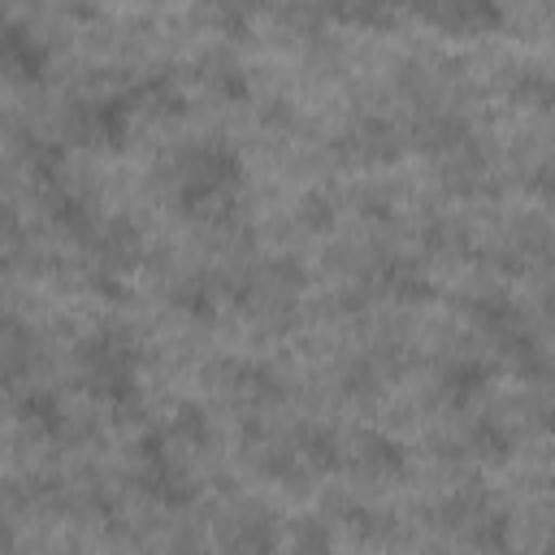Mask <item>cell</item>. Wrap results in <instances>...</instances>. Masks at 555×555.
I'll use <instances>...</instances> for the list:
<instances>
[{
  "instance_id": "21",
  "label": "cell",
  "mask_w": 555,
  "mask_h": 555,
  "mask_svg": "<svg viewBox=\"0 0 555 555\" xmlns=\"http://www.w3.org/2000/svg\"><path fill=\"white\" fill-rule=\"evenodd\" d=\"M17 152H22V165L30 169V178H35L39 186L56 182V173H61V143H48V139H22Z\"/></svg>"
},
{
  "instance_id": "1",
  "label": "cell",
  "mask_w": 555,
  "mask_h": 555,
  "mask_svg": "<svg viewBox=\"0 0 555 555\" xmlns=\"http://www.w3.org/2000/svg\"><path fill=\"white\" fill-rule=\"evenodd\" d=\"M165 199L195 221H225L234 212L238 186H243V160L221 139H199L178 147L160 165Z\"/></svg>"
},
{
  "instance_id": "14",
  "label": "cell",
  "mask_w": 555,
  "mask_h": 555,
  "mask_svg": "<svg viewBox=\"0 0 555 555\" xmlns=\"http://www.w3.org/2000/svg\"><path fill=\"white\" fill-rule=\"evenodd\" d=\"M48 221H52L56 234H65V238H74V243H87V238L100 230L91 204H87L82 195H74V191H52V195H48Z\"/></svg>"
},
{
  "instance_id": "13",
  "label": "cell",
  "mask_w": 555,
  "mask_h": 555,
  "mask_svg": "<svg viewBox=\"0 0 555 555\" xmlns=\"http://www.w3.org/2000/svg\"><path fill=\"white\" fill-rule=\"evenodd\" d=\"M377 291L386 299H395V304H425L434 295L429 278L412 260H399V256H390V260L377 264Z\"/></svg>"
},
{
  "instance_id": "6",
  "label": "cell",
  "mask_w": 555,
  "mask_h": 555,
  "mask_svg": "<svg viewBox=\"0 0 555 555\" xmlns=\"http://www.w3.org/2000/svg\"><path fill=\"white\" fill-rule=\"evenodd\" d=\"M87 247H91V278H95V286L100 291H108V295H117L121 286V278L139 264V256H143V238H139V230L130 225V221H104L91 238H87Z\"/></svg>"
},
{
  "instance_id": "4",
  "label": "cell",
  "mask_w": 555,
  "mask_h": 555,
  "mask_svg": "<svg viewBox=\"0 0 555 555\" xmlns=\"http://www.w3.org/2000/svg\"><path fill=\"white\" fill-rule=\"evenodd\" d=\"M134 121V104L130 95H113V91H95V95H78L65 104L61 130L74 147H95V152H113L126 143Z\"/></svg>"
},
{
  "instance_id": "15",
  "label": "cell",
  "mask_w": 555,
  "mask_h": 555,
  "mask_svg": "<svg viewBox=\"0 0 555 555\" xmlns=\"http://www.w3.org/2000/svg\"><path fill=\"white\" fill-rule=\"evenodd\" d=\"M507 100L516 108H529V113H546L555 108V78L538 65H516L507 74Z\"/></svg>"
},
{
  "instance_id": "8",
  "label": "cell",
  "mask_w": 555,
  "mask_h": 555,
  "mask_svg": "<svg viewBox=\"0 0 555 555\" xmlns=\"http://www.w3.org/2000/svg\"><path fill=\"white\" fill-rule=\"evenodd\" d=\"M351 464H356L360 477L386 486V481H399V477L408 473V451H403L390 434L364 429V434H356V442H351Z\"/></svg>"
},
{
  "instance_id": "17",
  "label": "cell",
  "mask_w": 555,
  "mask_h": 555,
  "mask_svg": "<svg viewBox=\"0 0 555 555\" xmlns=\"http://www.w3.org/2000/svg\"><path fill=\"white\" fill-rule=\"evenodd\" d=\"M126 95H130L134 113H143V117H178L186 108L182 104V91H178V82L169 74H152L134 91H126Z\"/></svg>"
},
{
  "instance_id": "10",
  "label": "cell",
  "mask_w": 555,
  "mask_h": 555,
  "mask_svg": "<svg viewBox=\"0 0 555 555\" xmlns=\"http://www.w3.org/2000/svg\"><path fill=\"white\" fill-rule=\"evenodd\" d=\"M438 386H442V399H447V403L464 408V403H473L477 395H486V386H490V364H486L481 356H455V360L438 373Z\"/></svg>"
},
{
  "instance_id": "23",
  "label": "cell",
  "mask_w": 555,
  "mask_h": 555,
  "mask_svg": "<svg viewBox=\"0 0 555 555\" xmlns=\"http://www.w3.org/2000/svg\"><path fill=\"white\" fill-rule=\"evenodd\" d=\"M299 217H304V225H312V230H325V225L334 221V212H330V204H325L321 195H308V199L299 204Z\"/></svg>"
},
{
  "instance_id": "7",
  "label": "cell",
  "mask_w": 555,
  "mask_h": 555,
  "mask_svg": "<svg viewBox=\"0 0 555 555\" xmlns=\"http://www.w3.org/2000/svg\"><path fill=\"white\" fill-rule=\"evenodd\" d=\"M48 61H52V52H48V43H43L30 26H22V22H9V26H4L0 65H4V78H9V82H17V87L39 82V78L48 74Z\"/></svg>"
},
{
  "instance_id": "11",
  "label": "cell",
  "mask_w": 555,
  "mask_h": 555,
  "mask_svg": "<svg viewBox=\"0 0 555 555\" xmlns=\"http://www.w3.org/2000/svg\"><path fill=\"white\" fill-rule=\"evenodd\" d=\"M347 152H351L356 160H364V165H390V160L403 152V143H399V134H395L390 121L364 117V121L347 134Z\"/></svg>"
},
{
  "instance_id": "12",
  "label": "cell",
  "mask_w": 555,
  "mask_h": 555,
  "mask_svg": "<svg viewBox=\"0 0 555 555\" xmlns=\"http://www.w3.org/2000/svg\"><path fill=\"white\" fill-rule=\"evenodd\" d=\"M403 0H321V13L343 22V26H356V30H386L395 26Z\"/></svg>"
},
{
  "instance_id": "20",
  "label": "cell",
  "mask_w": 555,
  "mask_h": 555,
  "mask_svg": "<svg viewBox=\"0 0 555 555\" xmlns=\"http://www.w3.org/2000/svg\"><path fill=\"white\" fill-rule=\"evenodd\" d=\"M468 451H473L477 460H486V464H503L507 451H512V438H507V429H503L494 416H481V421H473V429H468Z\"/></svg>"
},
{
  "instance_id": "24",
  "label": "cell",
  "mask_w": 555,
  "mask_h": 555,
  "mask_svg": "<svg viewBox=\"0 0 555 555\" xmlns=\"http://www.w3.org/2000/svg\"><path fill=\"white\" fill-rule=\"evenodd\" d=\"M529 191H533V195H542V199H555V156H551V160H542V165L529 173Z\"/></svg>"
},
{
  "instance_id": "19",
  "label": "cell",
  "mask_w": 555,
  "mask_h": 555,
  "mask_svg": "<svg viewBox=\"0 0 555 555\" xmlns=\"http://www.w3.org/2000/svg\"><path fill=\"white\" fill-rule=\"evenodd\" d=\"M169 299H173L186 317H212V308H217V282H212L208 273H191V278H182V282L169 291Z\"/></svg>"
},
{
  "instance_id": "5",
  "label": "cell",
  "mask_w": 555,
  "mask_h": 555,
  "mask_svg": "<svg viewBox=\"0 0 555 555\" xmlns=\"http://www.w3.org/2000/svg\"><path fill=\"white\" fill-rule=\"evenodd\" d=\"M412 13L451 39H481L503 26V0H408Z\"/></svg>"
},
{
  "instance_id": "3",
  "label": "cell",
  "mask_w": 555,
  "mask_h": 555,
  "mask_svg": "<svg viewBox=\"0 0 555 555\" xmlns=\"http://www.w3.org/2000/svg\"><path fill=\"white\" fill-rule=\"evenodd\" d=\"M134 486L160 507H186L199 494V486L182 460V442L169 429H152L134 447Z\"/></svg>"
},
{
  "instance_id": "2",
  "label": "cell",
  "mask_w": 555,
  "mask_h": 555,
  "mask_svg": "<svg viewBox=\"0 0 555 555\" xmlns=\"http://www.w3.org/2000/svg\"><path fill=\"white\" fill-rule=\"evenodd\" d=\"M74 373L78 386L113 416H130L139 408V343L126 330L104 325L87 334L74 351Z\"/></svg>"
},
{
  "instance_id": "22",
  "label": "cell",
  "mask_w": 555,
  "mask_h": 555,
  "mask_svg": "<svg viewBox=\"0 0 555 555\" xmlns=\"http://www.w3.org/2000/svg\"><path fill=\"white\" fill-rule=\"evenodd\" d=\"M204 4V13L221 26V30H247L251 26V17L264 9V0H199Z\"/></svg>"
},
{
  "instance_id": "16",
  "label": "cell",
  "mask_w": 555,
  "mask_h": 555,
  "mask_svg": "<svg viewBox=\"0 0 555 555\" xmlns=\"http://www.w3.org/2000/svg\"><path fill=\"white\" fill-rule=\"evenodd\" d=\"M17 421H22L30 434H39V438H56V434L65 429L61 399H56L52 390H39V386H30V390L17 395Z\"/></svg>"
},
{
  "instance_id": "18",
  "label": "cell",
  "mask_w": 555,
  "mask_h": 555,
  "mask_svg": "<svg viewBox=\"0 0 555 555\" xmlns=\"http://www.w3.org/2000/svg\"><path fill=\"white\" fill-rule=\"evenodd\" d=\"M199 82H204L217 100H238V95H247V78H243V69H238V61L225 56V52H208V56L199 61Z\"/></svg>"
},
{
  "instance_id": "9",
  "label": "cell",
  "mask_w": 555,
  "mask_h": 555,
  "mask_svg": "<svg viewBox=\"0 0 555 555\" xmlns=\"http://www.w3.org/2000/svg\"><path fill=\"white\" fill-rule=\"evenodd\" d=\"M468 321H473L477 334H486L494 347H503L507 338H516V334L529 330L525 317H520V308H516L512 299H503V295H481V299H473V304H468Z\"/></svg>"
}]
</instances>
